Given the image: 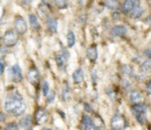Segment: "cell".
<instances>
[{
	"instance_id": "1",
	"label": "cell",
	"mask_w": 151,
	"mask_h": 130,
	"mask_svg": "<svg viewBox=\"0 0 151 130\" xmlns=\"http://www.w3.org/2000/svg\"><path fill=\"white\" fill-rule=\"evenodd\" d=\"M5 109L9 113L15 115H21L25 112L26 105L23 101V97L19 94H11L5 100Z\"/></svg>"
},
{
	"instance_id": "2",
	"label": "cell",
	"mask_w": 151,
	"mask_h": 130,
	"mask_svg": "<svg viewBox=\"0 0 151 130\" xmlns=\"http://www.w3.org/2000/svg\"><path fill=\"white\" fill-rule=\"evenodd\" d=\"M127 127V122L123 116L116 115L111 120V128L113 130H124Z\"/></svg>"
},
{
	"instance_id": "3",
	"label": "cell",
	"mask_w": 151,
	"mask_h": 130,
	"mask_svg": "<svg viewBox=\"0 0 151 130\" xmlns=\"http://www.w3.org/2000/svg\"><path fill=\"white\" fill-rule=\"evenodd\" d=\"M19 39L18 34L14 31L10 30L5 32L3 37L4 44L8 47H12L17 43Z\"/></svg>"
},
{
	"instance_id": "4",
	"label": "cell",
	"mask_w": 151,
	"mask_h": 130,
	"mask_svg": "<svg viewBox=\"0 0 151 130\" xmlns=\"http://www.w3.org/2000/svg\"><path fill=\"white\" fill-rule=\"evenodd\" d=\"M14 27H15L16 31L19 34H24L27 31V23L24 18L19 17L16 19L14 22Z\"/></svg>"
},
{
	"instance_id": "5",
	"label": "cell",
	"mask_w": 151,
	"mask_h": 130,
	"mask_svg": "<svg viewBox=\"0 0 151 130\" xmlns=\"http://www.w3.org/2000/svg\"><path fill=\"white\" fill-rule=\"evenodd\" d=\"M27 80L32 85H36L40 80V75L38 70L35 68H32L29 70L27 74Z\"/></svg>"
},
{
	"instance_id": "6",
	"label": "cell",
	"mask_w": 151,
	"mask_h": 130,
	"mask_svg": "<svg viewBox=\"0 0 151 130\" xmlns=\"http://www.w3.org/2000/svg\"><path fill=\"white\" fill-rule=\"evenodd\" d=\"M136 6H139V0H126L122 6L123 13L125 14H129Z\"/></svg>"
},
{
	"instance_id": "7",
	"label": "cell",
	"mask_w": 151,
	"mask_h": 130,
	"mask_svg": "<svg viewBox=\"0 0 151 130\" xmlns=\"http://www.w3.org/2000/svg\"><path fill=\"white\" fill-rule=\"evenodd\" d=\"M12 78L15 83H20L22 80V72L18 65H15L12 68Z\"/></svg>"
},
{
	"instance_id": "8",
	"label": "cell",
	"mask_w": 151,
	"mask_h": 130,
	"mask_svg": "<svg viewBox=\"0 0 151 130\" xmlns=\"http://www.w3.org/2000/svg\"><path fill=\"white\" fill-rule=\"evenodd\" d=\"M47 118V112H46L45 109H39L36 112V115H35V118H36V121L37 122L38 124L44 123L46 121Z\"/></svg>"
},
{
	"instance_id": "9",
	"label": "cell",
	"mask_w": 151,
	"mask_h": 130,
	"mask_svg": "<svg viewBox=\"0 0 151 130\" xmlns=\"http://www.w3.org/2000/svg\"><path fill=\"white\" fill-rule=\"evenodd\" d=\"M127 33V28L124 25H116L111 29L110 33L113 36H124Z\"/></svg>"
},
{
	"instance_id": "10",
	"label": "cell",
	"mask_w": 151,
	"mask_h": 130,
	"mask_svg": "<svg viewBox=\"0 0 151 130\" xmlns=\"http://www.w3.org/2000/svg\"><path fill=\"white\" fill-rule=\"evenodd\" d=\"M132 111H133L135 116L139 115H145L147 111V106L145 104H142V103H137V104L133 106Z\"/></svg>"
},
{
	"instance_id": "11",
	"label": "cell",
	"mask_w": 151,
	"mask_h": 130,
	"mask_svg": "<svg viewBox=\"0 0 151 130\" xmlns=\"http://www.w3.org/2000/svg\"><path fill=\"white\" fill-rule=\"evenodd\" d=\"M87 56L88 59L92 62H95L98 57V51H97L96 47L95 46H91L87 50Z\"/></svg>"
},
{
	"instance_id": "12",
	"label": "cell",
	"mask_w": 151,
	"mask_h": 130,
	"mask_svg": "<svg viewBox=\"0 0 151 130\" xmlns=\"http://www.w3.org/2000/svg\"><path fill=\"white\" fill-rule=\"evenodd\" d=\"M73 79L75 84H79L84 80V73L82 68H78L74 71Z\"/></svg>"
},
{
	"instance_id": "13",
	"label": "cell",
	"mask_w": 151,
	"mask_h": 130,
	"mask_svg": "<svg viewBox=\"0 0 151 130\" xmlns=\"http://www.w3.org/2000/svg\"><path fill=\"white\" fill-rule=\"evenodd\" d=\"M84 129L85 130H95L94 129V126L93 124L92 121L88 115H84L83 119H82Z\"/></svg>"
},
{
	"instance_id": "14",
	"label": "cell",
	"mask_w": 151,
	"mask_h": 130,
	"mask_svg": "<svg viewBox=\"0 0 151 130\" xmlns=\"http://www.w3.org/2000/svg\"><path fill=\"white\" fill-rule=\"evenodd\" d=\"M57 21L52 17H47V25L49 30L51 32H56L57 31Z\"/></svg>"
},
{
	"instance_id": "15",
	"label": "cell",
	"mask_w": 151,
	"mask_h": 130,
	"mask_svg": "<svg viewBox=\"0 0 151 130\" xmlns=\"http://www.w3.org/2000/svg\"><path fill=\"white\" fill-rule=\"evenodd\" d=\"M143 97H142V94L140 92L137 91V90H134L131 92L130 94V100H131L133 103H138L142 100Z\"/></svg>"
},
{
	"instance_id": "16",
	"label": "cell",
	"mask_w": 151,
	"mask_h": 130,
	"mask_svg": "<svg viewBox=\"0 0 151 130\" xmlns=\"http://www.w3.org/2000/svg\"><path fill=\"white\" fill-rule=\"evenodd\" d=\"M29 21H30V27L33 29H39L40 28V25L38 22L37 18L34 14H30L29 16Z\"/></svg>"
},
{
	"instance_id": "17",
	"label": "cell",
	"mask_w": 151,
	"mask_h": 130,
	"mask_svg": "<svg viewBox=\"0 0 151 130\" xmlns=\"http://www.w3.org/2000/svg\"><path fill=\"white\" fill-rule=\"evenodd\" d=\"M143 13H144V11L143 9H142V7L136 6V8L131 11V14H130V16H131V17L133 19H139V17H142Z\"/></svg>"
},
{
	"instance_id": "18",
	"label": "cell",
	"mask_w": 151,
	"mask_h": 130,
	"mask_svg": "<svg viewBox=\"0 0 151 130\" xmlns=\"http://www.w3.org/2000/svg\"><path fill=\"white\" fill-rule=\"evenodd\" d=\"M106 6L111 10L118 9L119 7V3L117 2L116 0H107L105 2Z\"/></svg>"
},
{
	"instance_id": "19",
	"label": "cell",
	"mask_w": 151,
	"mask_h": 130,
	"mask_svg": "<svg viewBox=\"0 0 151 130\" xmlns=\"http://www.w3.org/2000/svg\"><path fill=\"white\" fill-rule=\"evenodd\" d=\"M67 40H68V45L70 48L73 47L75 45L76 38L75 35L72 31H70L67 35Z\"/></svg>"
},
{
	"instance_id": "20",
	"label": "cell",
	"mask_w": 151,
	"mask_h": 130,
	"mask_svg": "<svg viewBox=\"0 0 151 130\" xmlns=\"http://www.w3.org/2000/svg\"><path fill=\"white\" fill-rule=\"evenodd\" d=\"M55 5L59 9H65L68 8V0H54Z\"/></svg>"
},
{
	"instance_id": "21",
	"label": "cell",
	"mask_w": 151,
	"mask_h": 130,
	"mask_svg": "<svg viewBox=\"0 0 151 130\" xmlns=\"http://www.w3.org/2000/svg\"><path fill=\"white\" fill-rule=\"evenodd\" d=\"M141 69L143 72H150L151 71V59L147 60L142 63Z\"/></svg>"
},
{
	"instance_id": "22",
	"label": "cell",
	"mask_w": 151,
	"mask_h": 130,
	"mask_svg": "<svg viewBox=\"0 0 151 130\" xmlns=\"http://www.w3.org/2000/svg\"><path fill=\"white\" fill-rule=\"evenodd\" d=\"M93 124L96 128H101V127L104 126V122L101 120V118L99 116H98V115L94 116L93 119Z\"/></svg>"
},
{
	"instance_id": "23",
	"label": "cell",
	"mask_w": 151,
	"mask_h": 130,
	"mask_svg": "<svg viewBox=\"0 0 151 130\" xmlns=\"http://www.w3.org/2000/svg\"><path fill=\"white\" fill-rule=\"evenodd\" d=\"M21 123V125L23 127H25V128H28L30 125V123H31V117L30 115H27L25 118H23L22 120H21L20 121Z\"/></svg>"
},
{
	"instance_id": "24",
	"label": "cell",
	"mask_w": 151,
	"mask_h": 130,
	"mask_svg": "<svg viewBox=\"0 0 151 130\" xmlns=\"http://www.w3.org/2000/svg\"><path fill=\"white\" fill-rule=\"evenodd\" d=\"M122 72L127 75H131L133 74V68L128 65H124L122 66Z\"/></svg>"
},
{
	"instance_id": "25",
	"label": "cell",
	"mask_w": 151,
	"mask_h": 130,
	"mask_svg": "<svg viewBox=\"0 0 151 130\" xmlns=\"http://www.w3.org/2000/svg\"><path fill=\"white\" fill-rule=\"evenodd\" d=\"M49 89H50V86H49L48 82L45 81L44 83H43V85H42V92H43V94H44L45 96L48 95Z\"/></svg>"
},
{
	"instance_id": "26",
	"label": "cell",
	"mask_w": 151,
	"mask_h": 130,
	"mask_svg": "<svg viewBox=\"0 0 151 130\" xmlns=\"http://www.w3.org/2000/svg\"><path fill=\"white\" fill-rule=\"evenodd\" d=\"M64 59H65V58L63 57V56H61V55L56 57V63H57V65H59V66H62V65H64V62H65V60Z\"/></svg>"
},
{
	"instance_id": "27",
	"label": "cell",
	"mask_w": 151,
	"mask_h": 130,
	"mask_svg": "<svg viewBox=\"0 0 151 130\" xmlns=\"http://www.w3.org/2000/svg\"><path fill=\"white\" fill-rule=\"evenodd\" d=\"M5 130H19V127L17 124H9L5 127Z\"/></svg>"
},
{
	"instance_id": "28",
	"label": "cell",
	"mask_w": 151,
	"mask_h": 130,
	"mask_svg": "<svg viewBox=\"0 0 151 130\" xmlns=\"http://www.w3.org/2000/svg\"><path fill=\"white\" fill-rule=\"evenodd\" d=\"M5 71V63L3 60H0V75H2Z\"/></svg>"
},
{
	"instance_id": "29",
	"label": "cell",
	"mask_w": 151,
	"mask_h": 130,
	"mask_svg": "<svg viewBox=\"0 0 151 130\" xmlns=\"http://www.w3.org/2000/svg\"><path fill=\"white\" fill-rule=\"evenodd\" d=\"M48 96V100H49V102H50V103H51V102H53V100H54V98H55V93L53 92H50V94H49V95H47Z\"/></svg>"
},
{
	"instance_id": "30",
	"label": "cell",
	"mask_w": 151,
	"mask_h": 130,
	"mask_svg": "<svg viewBox=\"0 0 151 130\" xmlns=\"http://www.w3.org/2000/svg\"><path fill=\"white\" fill-rule=\"evenodd\" d=\"M145 54L146 55L147 57H148L151 58V48L150 49H147V50H145Z\"/></svg>"
},
{
	"instance_id": "31",
	"label": "cell",
	"mask_w": 151,
	"mask_h": 130,
	"mask_svg": "<svg viewBox=\"0 0 151 130\" xmlns=\"http://www.w3.org/2000/svg\"><path fill=\"white\" fill-rule=\"evenodd\" d=\"M147 90L151 93V81H150L147 85Z\"/></svg>"
},
{
	"instance_id": "32",
	"label": "cell",
	"mask_w": 151,
	"mask_h": 130,
	"mask_svg": "<svg viewBox=\"0 0 151 130\" xmlns=\"http://www.w3.org/2000/svg\"><path fill=\"white\" fill-rule=\"evenodd\" d=\"M85 109H86V111H88V112H91V107H90V106L88 104H85Z\"/></svg>"
},
{
	"instance_id": "33",
	"label": "cell",
	"mask_w": 151,
	"mask_h": 130,
	"mask_svg": "<svg viewBox=\"0 0 151 130\" xmlns=\"http://www.w3.org/2000/svg\"><path fill=\"white\" fill-rule=\"evenodd\" d=\"M4 118H5V115L2 113H0V121H4Z\"/></svg>"
},
{
	"instance_id": "34",
	"label": "cell",
	"mask_w": 151,
	"mask_h": 130,
	"mask_svg": "<svg viewBox=\"0 0 151 130\" xmlns=\"http://www.w3.org/2000/svg\"><path fill=\"white\" fill-rule=\"evenodd\" d=\"M32 0H24V2H26V3H29V2H31Z\"/></svg>"
},
{
	"instance_id": "35",
	"label": "cell",
	"mask_w": 151,
	"mask_h": 130,
	"mask_svg": "<svg viewBox=\"0 0 151 130\" xmlns=\"http://www.w3.org/2000/svg\"><path fill=\"white\" fill-rule=\"evenodd\" d=\"M43 130H51V129H43Z\"/></svg>"
},
{
	"instance_id": "36",
	"label": "cell",
	"mask_w": 151,
	"mask_h": 130,
	"mask_svg": "<svg viewBox=\"0 0 151 130\" xmlns=\"http://www.w3.org/2000/svg\"><path fill=\"white\" fill-rule=\"evenodd\" d=\"M56 130H63V129H57Z\"/></svg>"
}]
</instances>
